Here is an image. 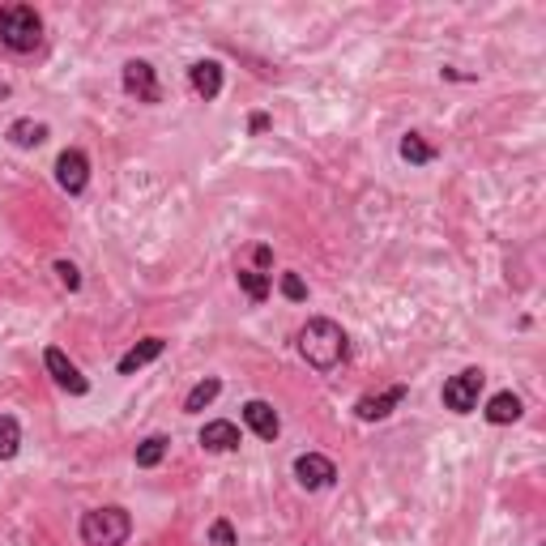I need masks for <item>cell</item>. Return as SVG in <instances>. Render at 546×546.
Returning <instances> with one entry per match:
<instances>
[{
    "label": "cell",
    "instance_id": "cell-1",
    "mask_svg": "<svg viewBox=\"0 0 546 546\" xmlns=\"http://www.w3.org/2000/svg\"><path fill=\"white\" fill-rule=\"evenodd\" d=\"M299 355H303V363H308L312 372L329 376L333 367H342L346 355H350L346 329L337 325V320H329V316H312L308 325L299 329Z\"/></svg>",
    "mask_w": 546,
    "mask_h": 546
},
{
    "label": "cell",
    "instance_id": "cell-2",
    "mask_svg": "<svg viewBox=\"0 0 546 546\" xmlns=\"http://www.w3.org/2000/svg\"><path fill=\"white\" fill-rule=\"evenodd\" d=\"M0 43L18 56H30L43 43V18L35 5H5L0 9Z\"/></svg>",
    "mask_w": 546,
    "mask_h": 546
},
{
    "label": "cell",
    "instance_id": "cell-3",
    "mask_svg": "<svg viewBox=\"0 0 546 546\" xmlns=\"http://www.w3.org/2000/svg\"><path fill=\"white\" fill-rule=\"evenodd\" d=\"M77 534H82L86 546H124L128 534H133V517H128V508H120V504L90 508L82 525H77Z\"/></svg>",
    "mask_w": 546,
    "mask_h": 546
},
{
    "label": "cell",
    "instance_id": "cell-4",
    "mask_svg": "<svg viewBox=\"0 0 546 546\" xmlns=\"http://www.w3.org/2000/svg\"><path fill=\"white\" fill-rule=\"evenodd\" d=\"M483 384H487V372L483 367H465V372H457L453 380H444V410H453V414H470L478 406V393H483Z\"/></svg>",
    "mask_w": 546,
    "mask_h": 546
},
{
    "label": "cell",
    "instance_id": "cell-5",
    "mask_svg": "<svg viewBox=\"0 0 546 546\" xmlns=\"http://www.w3.org/2000/svg\"><path fill=\"white\" fill-rule=\"evenodd\" d=\"M120 82H124V94H133L137 103H158V99H163V86H158V73H154L150 60H128L124 73H120Z\"/></svg>",
    "mask_w": 546,
    "mask_h": 546
},
{
    "label": "cell",
    "instance_id": "cell-6",
    "mask_svg": "<svg viewBox=\"0 0 546 546\" xmlns=\"http://www.w3.org/2000/svg\"><path fill=\"white\" fill-rule=\"evenodd\" d=\"M43 363H47V372H52V380L60 384L64 393H73V397H86V393H90V380L82 376V367L64 355L60 346H47V350H43Z\"/></svg>",
    "mask_w": 546,
    "mask_h": 546
},
{
    "label": "cell",
    "instance_id": "cell-7",
    "mask_svg": "<svg viewBox=\"0 0 546 546\" xmlns=\"http://www.w3.org/2000/svg\"><path fill=\"white\" fill-rule=\"evenodd\" d=\"M56 184L69 192V197H82L86 184H90V158L82 150H64L56 158Z\"/></svg>",
    "mask_w": 546,
    "mask_h": 546
},
{
    "label": "cell",
    "instance_id": "cell-8",
    "mask_svg": "<svg viewBox=\"0 0 546 546\" xmlns=\"http://www.w3.org/2000/svg\"><path fill=\"white\" fill-rule=\"evenodd\" d=\"M406 384H393V389H384V393H372V397H359L355 401V414H359V423H380V419H389V414L406 401Z\"/></svg>",
    "mask_w": 546,
    "mask_h": 546
},
{
    "label": "cell",
    "instance_id": "cell-9",
    "mask_svg": "<svg viewBox=\"0 0 546 546\" xmlns=\"http://www.w3.org/2000/svg\"><path fill=\"white\" fill-rule=\"evenodd\" d=\"M295 478H299V487H308V491H325V487H333L337 465L320 453H303V457H295Z\"/></svg>",
    "mask_w": 546,
    "mask_h": 546
},
{
    "label": "cell",
    "instance_id": "cell-10",
    "mask_svg": "<svg viewBox=\"0 0 546 546\" xmlns=\"http://www.w3.org/2000/svg\"><path fill=\"white\" fill-rule=\"evenodd\" d=\"M188 82H192V90H197V99L214 103L222 94V64L218 60H197L188 69Z\"/></svg>",
    "mask_w": 546,
    "mask_h": 546
},
{
    "label": "cell",
    "instance_id": "cell-11",
    "mask_svg": "<svg viewBox=\"0 0 546 546\" xmlns=\"http://www.w3.org/2000/svg\"><path fill=\"white\" fill-rule=\"evenodd\" d=\"M244 423H248V427H252L261 440H278V431H282L278 410H273L269 401H261V397H252L248 406H244Z\"/></svg>",
    "mask_w": 546,
    "mask_h": 546
},
{
    "label": "cell",
    "instance_id": "cell-12",
    "mask_svg": "<svg viewBox=\"0 0 546 546\" xmlns=\"http://www.w3.org/2000/svg\"><path fill=\"white\" fill-rule=\"evenodd\" d=\"M163 350H167V342H163V337H141V342H137L133 350H128V355H120L116 372H120V376H137L141 367H146V363H154L158 355H163Z\"/></svg>",
    "mask_w": 546,
    "mask_h": 546
},
{
    "label": "cell",
    "instance_id": "cell-13",
    "mask_svg": "<svg viewBox=\"0 0 546 546\" xmlns=\"http://www.w3.org/2000/svg\"><path fill=\"white\" fill-rule=\"evenodd\" d=\"M5 137H9V146H13V150H39L43 141L52 137V128H47L43 120H13Z\"/></svg>",
    "mask_w": 546,
    "mask_h": 546
},
{
    "label": "cell",
    "instance_id": "cell-14",
    "mask_svg": "<svg viewBox=\"0 0 546 546\" xmlns=\"http://www.w3.org/2000/svg\"><path fill=\"white\" fill-rule=\"evenodd\" d=\"M201 444L205 453H231V448H239V427L227 423V419H214L201 427Z\"/></svg>",
    "mask_w": 546,
    "mask_h": 546
},
{
    "label": "cell",
    "instance_id": "cell-15",
    "mask_svg": "<svg viewBox=\"0 0 546 546\" xmlns=\"http://www.w3.org/2000/svg\"><path fill=\"white\" fill-rule=\"evenodd\" d=\"M483 414H487V423H495V427L517 423V419H521V397H517V393H508V389H504V393H495V397L487 401V410H483Z\"/></svg>",
    "mask_w": 546,
    "mask_h": 546
},
{
    "label": "cell",
    "instance_id": "cell-16",
    "mask_svg": "<svg viewBox=\"0 0 546 546\" xmlns=\"http://www.w3.org/2000/svg\"><path fill=\"white\" fill-rule=\"evenodd\" d=\"M218 393H222V380H218V376H205L201 384H192V389H188L184 410H188V414H201L205 406H214Z\"/></svg>",
    "mask_w": 546,
    "mask_h": 546
},
{
    "label": "cell",
    "instance_id": "cell-17",
    "mask_svg": "<svg viewBox=\"0 0 546 546\" xmlns=\"http://www.w3.org/2000/svg\"><path fill=\"white\" fill-rule=\"evenodd\" d=\"M436 146L431 141H423V133H406L401 137V158H406L410 167H427V163H436Z\"/></svg>",
    "mask_w": 546,
    "mask_h": 546
},
{
    "label": "cell",
    "instance_id": "cell-18",
    "mask_svg": "<svg viewBox=\"0 0 546 546\" xmlns=\"http://www.w3.org/2000/svg\"><path fill=\"white\" fill-rule=\"evenodd\" d=\"M235 282H239V291H244L252 303H265L269 291H273V278H269V273H261V269H239Z\"/></svg>",
    "mask_w": 546,
    "mask_h": 546
},
{
    "label": "cell",
    "instance_id": "cell-19",
    "mask_svg": "<svg viewBox=\"0 0 546 546\" xmlns=\"http://www.w3.org/2000/svg\"><path fill=\"white\" fill-rule=\"evenodd\" d=\"M22 448V427L13 414H0V461H13Z\"/></svg>",
    "mask_w": 546,
    "mask_h": 546
},
{
    "label": "cell",
    "instance_id": "cell-20",
    "mask_svg": "<svg viewBox=\"0 0 546 546\" xmlns=\"http://www.w3.org/2000/svg\"><path fill=\"white\" fill-rule=\"evenodd\" d=\"M167 448H171L167 436H150V440H141V444H137V470H154V465L167 457Z\"/></svg>",
    "mask_w": 546,
    "mask_h": 546
},
{
    "label": "cell",
    "instance_id": "cell-21",
    "mask_svg": "<svg viewBox=\"0 0 546 546\" xmlns=\"http://www.w3.org/2000/svg\"><path fill=\"white\" fill-rule=\"evenodd\" d=\"M282 295L286 299H291V303H303V299H308V286H303V278H299V273H282Z\"/></svg>",
    "mask_w": 546,
    "mask_h": 546
},
{
    "label": "cell",
    "instance_id": "cell-22",
    "mask_svg": "<svg viewBox=\"0 0 546 546\" xmlns=\"http://www.w3.org/2000/svg\"><path fill=\"white\" fill-rule=\"evenodd\" d=\"M56 278H60L64 291H82V273H77L73 261H56Z\"/></svg>",
    "mask_w": 546,
    "mask_h": 546
},
{
    "label": "cell",
    "instance_id": "cell-23",
    "mask_svg": "<svg viewBox=\"0 0 546 546\" xmlns=\"http://www.w3.org/2000/svg\"><path fill=\"white\" fill-rule=\"evenodd\" d=\"M210 542H214V546H235V525H231L227 517H218V521L210 525Z\"/></svg>",
    "mask_w": 546,
    "mask_h": 546
},
{
    "label": "cell",
    "instance_id": "cell-24",
    "mask_svg": "<svg viewBox=\"0 0 546 546\" xmlns=\"http://www.w3.org/2000/svg\"><path fill=\"white\" fill-rule=\"evenodd\" d=\"M248 128H252V133H265V128H269V116H265V111H256V116L248 120Z\"/></svg>",
    "mask_w": 546,
    "mask_h": 546
},
{
    "label": "cell",
    "instance_id": "cell-25",
    "mask_svg": "<svg viewBox=\"0 0 546 546\" xmlns=\"http://www.w3.org/2000/svg\"><path fill=\"white\" fill-rule=\"evenodd\" d=\"M252 256H256V265H261V269H265V265L273 261V248H269V244H261V248H256Z\"/></svg>",
    "mask_w": 546,
    "mask_h": 546
}]
</instances>
